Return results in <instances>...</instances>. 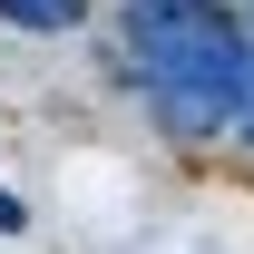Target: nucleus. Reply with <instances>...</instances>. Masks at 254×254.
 <instances>
[{
  "instance_id": "obj_1",
  "label": "nucleus",
  "mask_w": 254,
  "mask_h": 254,
  "mask_svg": "<svg viewBox=\"0 0 254 254\" xmlns=\"http://www.w3.org/2000/svg\"><path fill=\"white\" fill-rule=\"evenodd\" d=\"M127 49L176 137H225L245 108V30L215 0H127Z\"/></svg>"
},
{
  "instance_id": "obj_2",
  "label": "nucleus",
  "mask_w": 254,
  "mask_h": 254,
  "mask_svg": "<svg viewBox=\"0 0 254 254\" xmlns=\"http://www.w3.org/2000/svg\"><path fill=\"white\" fill-rule=\"evenodd\" d=\"M0 20H20V30H68L78 0H0Z\"/></svg>"
},
{
  "instance_id": "obj_3",
  "label": "nucleus",
  "mask_w": 254,
  "mask_h": 254,
  "mask_svg": "<svg viewBox=\"0 0 254 254\" xmlns=\"http://www.w3.org/2000/svg\"><path fill=\"white\" fill-rule=\"evenodd\" d=\"M20 225H30V215H20V195L0 186V235H20Z\"/></svg>"
},
{
  "instance_id": "obj_4",
  "label": "nucleus",
  "mask_w": 254,
  "mask_h": 254,
  "mask_svg": "<svg viewBox=\"0 0 254 254\" xmlns=\"http://www.w3.org/2000/svg\"><path fill=\"white\" fill-rule=\"evenodd\" d=\"M245 98H254V39H245Z\"/></svg>"
}]
</instances>
